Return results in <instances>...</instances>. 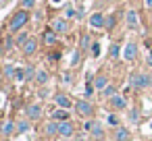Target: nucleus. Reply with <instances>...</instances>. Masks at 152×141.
Masks as SVG:
<instances>
[{
    "label": "nucleus",
    "instance_id": "f257e3e1",
    "mask_svg": "<svg viewBox=\"0 0 152 141\" xmlns=\"http://www.w3.org/2000/svg\"><path fill=\"white\" fill-rule=\"evenodd\" d=\"M27 23H29V13H27L25 9H21V11H17V13L9 19V29H11V33H17V31H21Z\"/></svg>",
    "mask_w": 152,
    "mask_h": 141
},
{
    "label": "nucleus",
    "instance_id": "f03ea898",
    "mask_svg": "<svg viewBox=\"0 0 152 141\" xmlns=\"http://www.w3.org/2000/svg\"><path fill=\"white\" fill-rule=\"evenodd\" d=\"M129 87L133 89H146L148 87V73H131L129 75Z\"/></svg>",
    "mask_w": 152,
    "mask_h": 141
},
{
    "label": "nucleus",
    "instance_id": "7ed1b4c3",
    "mask_svg": "<svg viewBox=\"0 0 152 141\" xmlns=\"http://www.w3.org/2000/svg\"><path fill=\"white\" fill-rule=\"evenodd\" d=\"M86 131L94 137V139H104V127L100 120H88L86 122Z\"/></svg>",
    "mask_w": 152,
    "mask_h": 141
},
{
    "label": "nucleus",
    "instance_id": "20e7f679",
    "mask_svg": "<svg viewBox=\"0 0 152 141\" xmlns=\"http://www.w3.org/2000/svg\"><path fill=\"white\" fill-rule=\"evenodd\" d=\"M73 133H75V124H73L71 120H61V122H58V137L71 139Z\"/></svg>",
    "mask_w": 152,
    "mask_h": 141
},
{
    "label": "nucleus",
    "instance_id": "39448f33",
    "mask_svg": "<svg viewBox=\"0 0 152 141\" xmlns=\"http://www.w3.org/2000/svg\"><path fill=\"white\" fill-rule=\"evenodd\" d=\"M42 135L48 139L58 137V120H46V124L42 127Z\"/></svg>",
    "mask_w": 152,
    "mask_h": 141
},
{
    "label": "nucleus",
    "instance_id": "423d86ee",
    "mask_svg": "<svg viewBox=\"0 0 152 141\" xmlns=\"http://www.w3.org/2000/svg\"><path fill=\"white\" fill-rule=\"evenodd\" d=\"M75 110H77V114H81V116H92V114H94V106H92L88 100H77V102H75Z\"/></svg>",
    "mask_w": 152,
    "mask_h": 141
},
{
    "label": "nucleus",
    "instance_id": "0eeeda50",
    "mask_svg": "<svg viewBox=\"0 0 152 141\" xmlns=\"http://www.w3.org/2000/svg\"><path fill=\"white\" fill-rule=\"evenodd\" d=\"M42 104H27L25 106V114H27V118L29 120H40V116H42Z\"/></svg>",
    "mask_w": 152,
    "mask_h": 141
},
{
    "label": "nucleus",
    "instance_id": "6e6552de",
    "mask_svg": "<svg viewBox=\"0 0 152 141\" xmlns=\"http://www.w3.org/2000/svg\"><path fill=\"white\" fill-rule=\"evenodd\" d=\"M13 133H17V120H4L2 127H0V135L9 139V137H13Z\"/></svg>",
    "mask_w": 152,
    "mask_h": 141
},
{
    "label": "nucleus",
    "instance_id": "1a4fd4ad",
    "mask_svg": "<svg viewBox=\"0 0 152 141\" xmlns=\"http://www.w3.org/2000/svg\"><path fill=\"white\" fill-rule=\"evenodd\" d=\"M123 58H125L127 62H133V60L137 58V44H135V42H129V44L123 48Z\"/></svg>",
    "mask_w": 152,
    "mask_h": 141
},
{
    "label": "nucleus",
    "instance_id": "9d476101",
    "mask_svg": "<svg viewBox=\"0 0 152 141\" xmlns=\"http://www.w3.org/2000/svg\"><path fill=\"white\" fill-rule=\"evenodd\" d=\"M54 104H56L58 108H65V110H71V108H73L71 98L65 95V93H56V95H54Z\"/></svg>",
    "mask_w": 152,
    "mask_h": 141
},
{
    "label": "nucleus",
    "instance_id": "9b49d317",
    "mask_svg": "<svg viewBox=\"0 0 152 141\" xmlns=\"http://www.w3.org/2000/svg\"><path fill=\"white\" fill-rule=\"evenodd\" d=\"M125 21H127V27H129V29H137V27H140V17H137V13H135L133 9L127 11Z\"/></svg>",
    "mask_w": 152,
    "mask_h": 141
},
{
    "label": "nucleus",
    "instance_id": "f8f14e48",
    "mask_svg": "<svg viewBox=\"0 0 152 141\" xmlns=\"http://www.w3.org/2000/svg\"><path fill=\"white\" fill-rule=\"evenodd\" d=\"M104 21H106V17L102 13L90 15V27H94V29H104Z\"/></svg>",
    "mask_w": 152,
    "mask_h": 141
},
{
    "label": "nucleus",
    "instance_id": "ddd939ff",
    "mask_svg": "<svg viewBox=\"0 0 152 141\" xmlns=\"http://www.w3.org/2000/svg\"><path fill=\"white\" fill-rule=\"evenodd\" d=\"M108 104L113 106V110H125L127 108V100L123 98V95H113V98H108Z\"/></svg>",
    "mask_w": 152,
    "mask_h": 141
},
{
    "label": "nucleus",
    "instance_id": "4468645a",
    "mask_svg": "<svg viewBox=\"0 0 152 141\" xmlns=\"http://www.w3.org/2000/svg\"><path fill=\"white\" fill-rule=\"evenodd\" d=\"M113 139L115 141H129L131 139V133H129L127 127H117L115 133H113Z\"/></svg>",
    "mask_w": 152,
    "mask_h": 141
},
{
    "label": "nucleus",
    "instance_id": "2eb2a0df",
    "mask_svg": "<svg viewBox=\"0 0 152 141\" xmlns=\"http://www.w3.org/2000/svg\"><path fill=\"white\" fill-rule=\"evenodd\" d=\"M36 50H38V42H36L34 38H29V40L23 44V48H21V52H23L25 56H31V54H36Z\"/></svg>",
    "mask_w": 152,
    "mask_h": 141
},
{
    "label": "nucleus",
    "instance_id": "dca6fc26",
    "mask_svg": "<svg viewBox=\"0 0 152 141\" xmlns=\"http://www.w3.org/2000/svg\"><path fill=\"white\" fill-rule=\"evenodd\" d=\"M52 29L56 31V33H65L67 29H69V21L63 17V19H54L52 21Z\"/></svg>",
    "mask_w": 152,
    "mask_h": 141
},
{
    "label": "nucleus",
    "instance_id": "f3484780",
    "mask_svg": "<svg viewBox=\"0 0 152 141\" xmlns=\"http://www.w3.org/2000/svg\"><path fill=\"white\" fill-rule=\"evenodd\" d=\"M42 42L46 44V46H52V44H56V31L50 27V29H44V33H42Z\"/></svg>",
    "mask_w": 152,
    "mask_h": 141
},
{
    "label": "nucleus",
    "instance_id": "a211bd4d",
    "mask_svg": "<svg viewBox=\"0 0 152 141\" xmlns=\"http://www.w3.org/2000/svg\"><path fill=\"white\" fill-rule=\"evenodd\" d=\"M48 79H50V73H48L46 69H38V73H36V79H34V81H36L38 85H46V83H48Z\"/></svg>",
    "mask_w": 152,
    "mask_h": 141
},
{
    "label": "nucleus",
    "instance_id": "6ab92c4d",
    "mask_svg": "<svg viewBox=\"0 0 152 141\" xmlns=\"http://www.w3.org/2000/svg\"><path fill=\"white\" fill-rule=\"evenodd\" d=\"M110 83H108V77L106 75H98L96 79H94V87L98 89V91H104V87H108Z\"/></svg>",
    "mask_w": 152,
    "mask_h": 141
},
{
    "label": "nucleus",
    "instance_id": "aec40b11",
    "mask_svg": "<svg viewBox=\"0 0 152 141\" xmlns=\"http://www.w3.org/2000/svg\"><path fill=\"white\" fill-rule=\"evenodd\" d=\"M71 118V114H69V110H65V108H58V110H54L52 112V120H69Z\"/></svg>",
    "mask_w": 152,
    "mask_h": 141
},
{
    "label": "nucleus",
    "instance_id": "412c9836",
    "mask_svg": "<svg viewBox=\"0 0 152 141\" xmlns=\"http://www.w3.org/2000/svg\"><path fill=\"white\" fill-rule=\"evenodd\" d=\"M31 129V120L27 118V120H17V135H23V133H27Z\"/></svg>",
    "mask_w": 152,
    "mask_h": 141
},
{
    "label": "nucleus",
    "instance_id": "4be33fe9",
    "mask_svg": "<svg viewBox=\"0 0 152 141\" xmlns=\"http://www.w3.org/2000/svg\"><path fill=\"white\" fill-rule=\"evenodd\" d=\"M15 73H17V69H15L13 64H4V69H2V75H4L7 79H15Z\"/></svg>",
    "mask_w": 152,
    "mask_h": 141
},
{
    "label": "nucleus",
    "instance_id": "5701e85b",
    "mask_svg": "<svg viewBox=\"0 0 152 141\" xmlns=\"http://www.w3.org/2000/svg\"><path fill=\"white\" fill-rule=\"evenodd\" d=\"M108 54H110V60H117V58L121 56V48H119V44H110Z\"/></svg>",
    "mask_w": 152,
    "mask_h": 141
},
{
    "label": "nucleus",
    "instance_id": "b1692460",
    "mask_svg": "<svg viewBox=\"0 0 152 141\" xmlns=\"http://www.w3.org/2000/svg\"><path fill=\"white\" fill-rule=\"evenodd\" d=\"M106 124H108V127H113V129H117V127H121V124H119V116L110 112V114L106 116Z\"/></svg>",
    "mask_w": 152,
    "mask_h": 141
},
{
    "label": "nucleus",
    "instance_id": "393cba45",
    "mask_svg": "<svg viewBox=\"0 0 152 141\" xmlns=\"http://www.w3.org/2000/svg\"><path fill=\"white\" fill-rule=\"evenodd\" d=\"M127 118H129V120H131L133 124H137V122H140V112H137L135 108H131V110L127 112Z\"/></svg>",
    "mask_w": 152,
    "mask_h": 141
},
{
    "label": "nucleus",
    "instance_id": "a878e982",
    "mask_svg": "<svg viewBox=\"0 0 152 141\" xmlns=\"http://www.w3.org/2000/svg\"><path fill=\"white\" fill-rule=\"evenodd\" d=\"M29 38H31L29 33H19V35H17V40H15V44H17L19 48H23V44H25V42H27Z\"/></svg>",
    "mask_w": 152,
    "mask_h": 141
},
{
    "label": "nucleus",
    "instance_id": "bb28decb",
    "mask_svg": "<svg viewBox=\"0 0 152 141\" xmlns=\"http://www.w3.org/2000/svg\"><path fill=\"white\" fill-rule=\"evenodd\" d=\"M102 95H104V98H113V95H117V87H115V85H108V87H104Z\"/></svg>",
    "mask_w": 152,
    "mask_h": 141
},
{
    "label": "nucleus",
    "instance_id": "cd10ccee",
    "mask_svg": "<svg viewBox=\"0 0 152 141\" xmlns=\"http://www.w3.org/2000/svg\"><path fill=\"white\" fill-rule=\"evenodd\" d=\"M90 52H92V56H94V58H98V56H100V44H98V42H92Z\"/></svg>",
    "mask_w": 152,
    "mask_h": 141
},
{
    "label": "nucleus",
    "instance_id": "c85d7f7f",
    "mask_svg": "<svg viewBox=\"0 0 152 141\" xmlns=\"http://www.w3.org/2000/svg\"><path fill=\"white\" fill-rule=\"evenodd\" d=\"M25 79H27L25 69H17V73H15V81H25Z\"/></svg>",
    "mask_w": 152,
    "mask_h": 141
},
{
    "label": "nucleus",
    "instance_id": "c756f323",
    "mask_svg": "<svg viewBox=\"0 0 152 141\" xmlns=\"http://www.w3.org/2000/svg\"><path fill=\"white\" fill-rule=\"evenodd\" d=\"M25 73H27V81H31V79H36L38 69H34V67H25Z\"/></svg>",
    "mask_w": 152,
    "mask_h": 141
},
{
    "label": "nucleus",
    "instance_id": "7c9ffc66",
    "mask_svg": "<svg viewBox=\"0 0 152 141\" xmlns=\"http://www.w3.org/2000/svg\"><path fill=\"white\" fill-rule=\"evenodd\" d=\"M115 27V17L110 15V17H106V21H104V29H113Z\"/></svg>",
    "mask_w": 152,
    "mask_h": 141
},
{
    "label": "nucleus",
    "instance_id": "2f4dec72",
    "mask_svg": "<svg viewBox=\"0 0 152 141\" xmlns=\"http://www.w3.org/2000/svg\"><path fill=\"white\" fill-rule=\"evenodd\" d=\"M21 7L27 11V9H34L36 7V0H21Z\"/></svg>",
    "mask_w": 152,
    "mask_h": 141
},
{
    "label": "nucleus",
    "instance_id": "473e14b6",
    "mask_svg": "<svg viewBox=\"0 0 152 141\" xmlns=\"http://www.w3.org/2000/svg\"><path fill=\"white\" fill-rule=\"evenodd\" d=\"M71 17H77V13H75V9L69 7V9L65 11V19H71Z\"/></svg>",
    "mask_w": 152,
    "mask_h": 141
},
{
    "label": "nucleus",
    "instance_id": "72a5a7b5",
    "mask_svg": "<svg viewBox=\"0 0 152 141\" xmlns=\"http://www.w3.org/2000/svg\"><path fill=\"white\" fill-rule=\"evenodd\" d=\"M88 46H92V40H90V35H83L81 38V48H88Z\"/></svg>",
    "mask_w": 152,
    "mask_h": 141
},
{
    "label": "nucleus",
    "instance_id": "f704fd0d",
    "mask_svg": "<svg viewBox=\"0 0 152 141\" xmlns=\"http://www.w3.org/2000/svg\"><path fill=\"white\" fill-rule=\"evenodd\" d=\"M13 44H15V42H13V38H7V40H4V50H11V48H13Z\"/></svg>",
    "mask_w": 152,
    "mask_h": 141
},
{
    "label": "nucleus",
    "instance_id": "c9c22d12",
    "mask_svg": "<svg viewBox=\"0 0 152 141\" xmlns=\"http://www.w3.org/2000/svg\"><path fill=\"white\" fill-rule=\"evenodd\" d=\"M79 62V50H75V54H73V60H71V67H75Z\"/></svg>",
    "mask_w": 152,
    "mask_h": 141
},
{
    "label": "nucleus",
    "instance_id": "e433bc0d",
    "mask_svg": "<svg viewBox=\"0 0 152 141\" xmlns=\"http://www.w3.org/2000/svg\"><path fill=\"white\" fill-rule=\"evenodd\" d=\"M144 7L146 9H152V0H144Z\"/></svg>",
    "mask_w": 152,
    "mask_h": 141
},
{
    "label": "nucleus",
    "instance_id": "4c0bfd02",
    "mask_svg": "<svg viewBox=\"0 0 152 141\" xmlns=\"http://www.w3.org/2000/svg\"><path fill=\"white\" fill-rule=\"evenodd\" d=\"M148 87H152V73H148Z\"/></svg>",
    "mask_w": 152,
    "mask_h": 141
},
{
    "label": "nucleus",
    "instance_id": "58836bf2",
    "mask_svg": "<svg viewBox=\"0 0 152 141\" xmlns=\"http://www.w3.org/2000/svg\"><path fill=\"white\" fill-rule=\"evenodd\" d=\"M148 64L152 67V50H150V54H148Z\"/></svg>",
    "mask_w": 152,
    "mask_h": 141
},
{
    "label": "nucleus",
    "instance_id": "ea45409f",
    "mask_svg": "<svg viewBox=\"0 0 152 141\" xmlns=\"http://www.w3.org/2000/svg\"><path fill=\"white\" fill-rule=\"evenodd\" d=\"M11 2V0H0V4H9Z\"/></svg>",
    "mask_w": 152,
    "mask_h": 141
},
{
    "label": "nucleus",
    "instance_id": "a19ab883",
    "mask_svg": "<svg viewBox=\"0 0 152 141\" xmlns=\"http://www.w3.org/2000/svg\"><path fill=\"white\" fill-rule=\"evenodd\" d=\"M63 141H73V139H63Z\"/></svg>",
    "mask_w": 152,
    "mask_h": 141
},
{
    "label": "nucleus",
    "instance_id": "79ce46f5",
    "mask_svg": "<svg viewBox=\"0 0 152 141\" xmlns=\"http://www.w3.org/2000/svg\"><path fill=\"white\" fill-rule=\"evenodd\" d=\"M0 81H2V73H0Z\"/></svg>",
    "mask_w": 152,
    "mask_h": 141
},
{
    "label": "nucleus",
    "instance_id": "37998d69",
    "mask_svg": "<svg viewBox=\"0 0 152 141\" xmlns=\"http://www.w3.org/2000/svg\"><path fill=\"white\" fill-rule=\"evenodd\" d=\"M150 127H152V122H150Z\"/></svg>",
    "mask_w": 152,
    "mask_h": 141
},
{
    "label": "nucleus",
    "instance_id": "c03bdc74",
    "mask_svg": "<svg viewBox=\"0 0 152 141\" xmlns=\"http://www.w3.org/2000/svg\"><path fill=\"white\" fill-rule=\"evenodd\" d=\"M131 2H133V0H131Z\"/></svg>",
    "mask_w": 152,
    "mask_h": 141
}]
</instances>
